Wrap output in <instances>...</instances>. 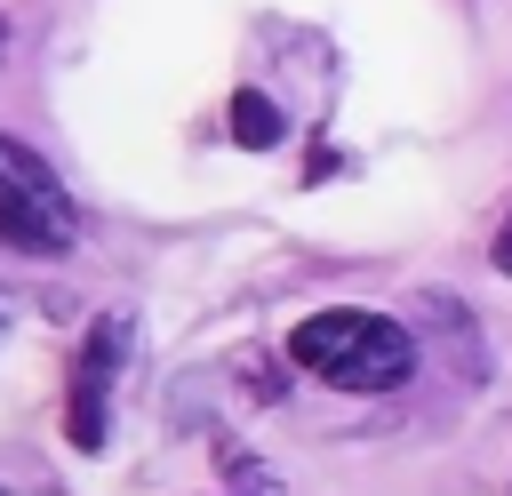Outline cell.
<instances>
[{"mask_svg":"<svg viewBox=\"0 0 512 496\" xmlns=\"http://www.w3.org/2000/svg\"><path fill=\"white\" fill-rule=\"evenodd\" d=\"M496 272H512V224L496 232Z\"/></svg>","mask_w":512,"mask_h":496,"instance_id":"5b68a950","label":"cell"},{"mask_svg":"<svg viewBox=\"0 0 512 496\" xmlns=\"http://www.w3.org/2000/svg\"><path fill=\"white\" fill-rule=\"evenodd\" d=\"M280 136H288L280 104H272L264 88H240V96H232V144H248V152H272Z\"/></svg>","mask_w":512,"mask_h":496,"instance_id":"277c9868","label":"cell"},{"mask_svg":"<svg viewBox=\"0 0 512 496\" xmlns=\"http://www.w3.org/2000/svg\"><path fill=\"white\" fill-rule=\"evenodd\" d=\"M120 352H128V320H96L80 344V368H72V408H64L72 448H104V392L120 376Z\"/></svg>","mask_w":512,"mask_h":496,"instance_id":"3957f363","label":"cell"},{"mask_svg":"<svg viewBox=\"0 0 512 496\" xmlns=\"http://www.w3.org/2000/svg\"><path fill=\"white\" fill-rule=\"evenodd\" d=\"M288 360L336 392H400L416 376V336L384 312H360V304H328L312 320L288 328Z\"/></svg>","mask_w":512,"mask_h":496,"instance_id":"6da1fadb","label":"cell"},{"mask_svg":"<svg viewBox=\"0 0 512 496\" xmlns=\"http://www.w3.org/2000/svg\"><path fill=\"white\" fill-rule=\"evenodd\" d=\"M0 240L8 248H32V256H64L80 240V216H72L64 184L16 136H0Z\"/></svg>","mask_w":512,"mask_h":496,"instance_id":"7a4b0ae2","label":"cell"},{"mask_svg":"<svg viewBox=\"0 0 512 496\" xmlns=\"http://www.w3.org/2000/svg\"><path fill=\"white\" fill-rule=\"evenodd\" d=\"M0 40H8V24H0Z\"/></svg>","mask_w":512,"mask_h":496,"instance_id":"8992f818","label":"cell"}]
</instances>
